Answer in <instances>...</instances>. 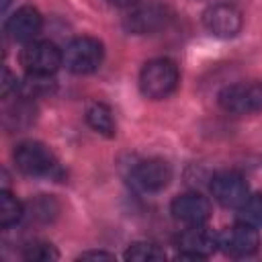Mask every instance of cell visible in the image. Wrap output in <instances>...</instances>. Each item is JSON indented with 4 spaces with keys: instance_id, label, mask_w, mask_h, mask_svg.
<instances>
[{
    "instance_id": "obj_11",
    "label": "cell",
    "mask_w": 262,
    "mask_h": 262,
    "mask_svg": "<svg viewBox=\"0 0 262 262\" xmlns=\"http://www.w3.org/2000/svg\"><path fill=\"white\" fill-rule=\"evenodd\" d=\"M168 23V8L160 2H147L137 4L131 8V12L125 16L123 25L133 35H147L160 31Z\"/></svg>"
},
{
    "instance_id": "obj_2",
    "label": "cell",
    "mask_w": 262,
    "mask_h": 262,
    "mask_svg": "<svg viewBox=\"0 0 262 262\" xmlns=\"http://www.w3.org/2000/svg\"><path fill=\"white\" fill-rule=\"evenodd\" d=\"M16 168L35 178H61V168L53 151L41 141H23L14 149Z\"/></svg>"
},
{
    "instance_id": "obj_18",
    "label": "cell",
    "mask_w": 262,
    "mask_h": 262,
    "mask_svg": "<svg viewBox=\"0 0 262 262\" xmlns=\"http://www.w3.org/2000/svg\"><path fill=\"white\" fill-rule=\"evenodd\" d=\"M239 221L252 225V227H262V194H250L242 207H237Z\"/></svg>"
},
{
    "instance_id": "obj_7",
    "label": "cell",
    "mask_w": 262,
    "mask_h": 262,
    "mask_svg": "<svg viewBox=\"0 0 262 262\" xmlns=\"http://www.w3.org/2000/svg\"><path fill=\"white\" fill-rule=\"evenodd\" d=\"M219 237V250L225 256L231 258H246L258 252L260 248V235H258V227H252L244 221L223 229L221 233H217Z\"/></svg>"
},
{
    "instance_id": "obj_19",
    "label": "cell",
    "mask_w": 262,
    "mask_h": 262,
    "mask_svg": "<svg viewBox=\"0 0 262 262\" xmlns=\"http://www.w3.org/2000/svg\"><path fill=\"white\" fill-rule=\"evenodd\" d=\"M18 90V80L10 74V70L4 68V78H2V96L6 98L10 92H16Z\"/></svg>"
},
{
    "instance_id": "obj_1",
    "label": "cell",
    "mask_w": 262,
    "mask_h": 262,
    "mask_svg": "<svg viewBox=\"0 0 262 262\" xmlns=\"http://www.w3.org/2000/svg\"><path fill=\"white\" fill-rule=\"evenodd\" d=\"M178 82H180L178 68L168 57L149 59L141 68V74H139L141 94L145 98H151V100H162V98L170 96L176 90Z\"/></svg>"
},
{
    "instance_id": "obj_3",
    "label": "cell",
    "mask_w": 262,
    "mask_h": 262,
    "mask_svg": "<svg viewBox=\"0 0 262 262\" xmlns=\"http://www.w3.org/2000/svg\"><path fill=\"white\" fill-rule=\"evenodd\" d=\"M104 57L102 43L94 37H76L63 49V66L68 72L84 76L100 68Z\"/></svg>"
},
{
    "instance_id": "obj_14",
    "label": "cell",
    "mask_w": 262,
    "mask_h": 262,
    "mask_svg": "<svg viewBox=\"0 0 262 262\" xmlns=\"http://www.w3.org/2000/svg\"><path fill=\"white\" fill-rule=\"evenodd\" d=\"M86 121L88 125L100 133V135H106V137H113L115 135V119H113V113L106 104L102 102H92L86 111Z\"/></svg>"
},
{
    "instance_id": "obj_17",
    "label": "cell",
    "mask_w": 262,
    "mask_h": 262,
    "mask_svg": "<svg viewBox=\"0 0 262 262\" xmlns=\"http://www.w3.org/2000/svg\"><path fill=\"white\" fill-rule=\"evenodd\" d=\"M23 258L29 262H53L59 258V252L55 250V246H51L49 242H29L23 250Z\"/></svg>"
},
{
    "instance_id": "obj_8",
    "label": "cell",
    "mask_w": 262,
    "mask_h": 262,
    "mask_svg": "<svg viewBox=\"0 0 262 262\" xmlns=\"http://www.w3.org/2000/svg\"><path fill=\"white\" fill-rule=\"evenodd\" d=\"M211 194L213 199L227 207V209H237L244 205V201L250 196V190H248V182L244 180L242 174L233 172V170H223V172H217L213 178H211Z\"/></svg>"
},
{
    "instance_id": "obj_16",
    "label": "cell",
    "mask_w": 262,
    "mask_h": 262,
    "mask_svg": "<svg viewBox=\"0 0 262 262\" xmlns=\"http://www.w3.org/2000/svg\"><path fill=\"white\" fill-rule=\"evenodd\" d=\"M166 252L151 242H135L127 248L125 260H135V262H151V260H164Z\"/></svg>"
},
{
    "instance_id": "obj_15",
    "label": "cell",
    "mask_w": 262,
    "mask_h": 262,
    "mask_svg": "<svg viewBox=\"0 0 262 262\" xmlns=\"http://www.w3.org/2000/svg\"><path fill=\"white\" fill-rule=\"evenodd\" d=\"M23 215H25L23 203L12 192L2 188V192H0V225L12 227L14 223H18L23 219Z\"/></svg>"
},
{
    "instance_id": "obj_22",
    "label": "cell",
    "mask_w": 262,
    "mask_h": 262,
    "mask_svg": "<svg viewBox=\"0 0 262 262\" xmlns=\"http://www.w3.org/2000/svg\"><path fill=\"white\" fill-rule=\"evenodd\" d=\"M8 2H10V0H2V10H6V6H8Z\"/></svg>"
},
{
    "instance_id": "obj_9",
    "label": "cell",
    "mask_w": 262,
    "mask_h": 262,
    "mask_svg": "<svg viewBox=\"0 0 262 262\" xmlns=\"http://www.w3.org/2000/svg\"><path fill=\"white\" fill-rule=\"evenodd\" d=\"M170 213H172L174 221L184 227L205 225L211 217V203L201 192H184L172 201Z\"/></svg>"
},
{
    "instance_id": "obj_10",
    "label": "cell",
    "mask_w": 262,
    "mask_h": 262,
    "mask_svg": "<svg viewBox=\"0 0 262 262\" xmlns=\"http://www.w3.org/2000/svg\"><path fill=\"white\" fill-rule=\"evenodd\" d=\"M203 25L211 35L229 39L242 31L244 16L233 4H213L203 12Z\"/></svg>"
},
{
    "instance_id": "obj_21",
    "label": "cell",
    "mask_w": 262,
    "mask_h": 262,
    "mask_svg": "<svg viewBox=\"0 0 262 262\" xmlns=\"http://www.w3.org/2000/svg\"><path fill=\"white\" fill-rule=\"evenodd\" d=\"M111 4H115V6H119V8H133V6H137L141 0H108Z\"/></svg>"
},
{
    "instance_id": "obj_13",
    "label": "cell",
    "mask_w": 262,
    "mask_h": 262,
    "mask_svg": "<svg viewBox=\"0 0 262 262\" xmlns=\"http://www.w3.org/2000/svg\"><path fill=\"white\" fill-rule=\"evenodd\" d=\"M43 18L37 8L33 6H20L8 20H6V33L12 41L18 43H31L41 33Z\"/></svg>"
},
{
    "instance_id": "obj_6",
    "label": "cell",
    "mask_w": 262,
    "mask_h": 262,
    "mask_svg": "<svg viewBox=\"0 0 262 262\" xmlns=\"http://www.w3.org/2000/svg\"><path fill=\"white\" fill-rule=\"evenodd\" d=\"M170 180H172V168L162 158L143 160L129 174L131 186L143 194H156V192L164 190L170 184Z\"/></svg>"
},
{
    "instance_id": "obj_4",
    "label": "cell",
    "mask_w": 262,
    "mask_h": 262,
    "mask_svg": "<svg viewBox=\"0 0 262 262\" xmlns=\"http://www.w3.org/2000/svg\"><path fill=\"white\" fill-rule=\"evenodd\" d=\"M219 106L229 115L262 113V82H237L225 86L219 96Z\"/></svg>"
},
{
    "instance_id": "obj_5",
    "label": "cell",
    "mask_w": 262,
    "mask_h": 262,
    "mask_svg": "<svg viewBox=\"0 0 262 262\" xmlns=\"http://www.w3.org/2000/svg\"><path fill=\"white\" fill-rule=\"evenodd\" d=\"M20 66L29 76L49 78L63 66V51L51 41H31L20 51Z\"/></svg>"
},
{
    "instance_id": "obj_20",
    "label": "cell",
    "mask_w": 262,
    "mask_h": 262,
    "mask_svg": "<svg viewBox=\"0 0 262 262\" xmlns=\"http://www.w3.org/2000/svg\"><path fill=\"white\" fill-rule=\"evenodd\" d=\"M88 258L113 260V258H115V254H108V252H102V250H92V252H84V254H80V260H88Z\"/></svg>"
},
{
    "instance_id": "obj_12",
    "label": "cell",
    "mask_w": 262,
    "mask_h": 262,
    "mask_svg": "<svg viewBox=\"0 0 262 262\" xmlns=\"http://www.w3.org/2000/svg\"><path fill=\"white\" fill-rule=\"evenodd\" d=\"M176 244L180 258H209L219 248V237L205 225H194L186 227Z\"/></svg>"
}]
</instances>
